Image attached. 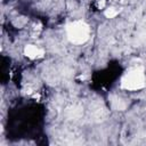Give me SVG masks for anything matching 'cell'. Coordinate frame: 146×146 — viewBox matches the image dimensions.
<instances>
[{
  "label": "cell",
  "mask_w": 146,
  "mask_h": 146,
  "mask_svg": "<svg viewBox=\"0 0 146 146\" xmlns=\"http://www.w3.org/2000/svg\"><path fill=\"white\" fill-rule=\"evenodd\" d=\"M66 34L68 40L74 44H83L88 41L90 35V29L87 23L82 21H75L67 25Z\"/></svg>",
  "instance_id": "1"
},
{
  "label": "cell",
  "mask_w": 146,
  "mask_h": 146,
  "mask_svg": "<svg viewBox=\"0 0 146 146\" xmlns=\"http://www.w3.org/2000/svg\"><path fill=\"white\" fill-rule=\"evenodd\" d=\"M146 82L143 68H133L124 74L121 80V88L125 90H138L144 88Z\"/></svg>",
  "instance_id": "2"
},
{
  "label": "cell",
  "mask_w": 146,
  "mask_h": 146,
  "mask_svg": "<svg viewBox=\"0 0 146 146\" xmlns=\"http://www.w3.org/2000/svg\"><path fill=\"white\" fill-rule=\"evenodd\" d=\"M24 54H25L26 57H29V58H31V59H35V58L42 57L43 54H44V51H43L42 49H40V48L33 46V44H27V46H25V48H24Z\"/></svg>",
  "instance_id": "3"
},
{
  "label": "cell",
  "mask_w": 146,
  "mask_h": 146,
  "mask_svg": "<svg viewBox=\"0 0 146 146\" xmlns=\"http://www.w3.org/2000/svg\"><path fill=\"white\" fill-rule=\"evenodd\" d=\"M117 14H119V10L115 9V8H113V7L107 8V9H105V11H104V15H105L107 18H113V17H115Z\"/></svg>",
  "instance_id": "4"
}]
</instances>
